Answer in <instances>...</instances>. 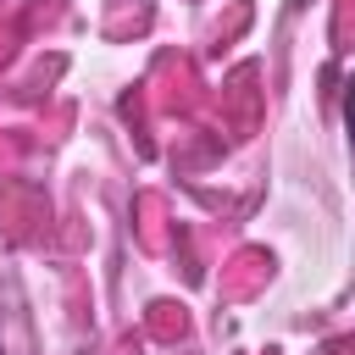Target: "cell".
<instances>
[{
    "mask_svg": "<svg viewBox=\"0 0 355 355\" xmlns=\"http://www.w3.org/2000/svg\"><path fill=\"white\" fill-rule=\"evenodd\" d=\"M344 128H349V139H355V78H349V94H344Z\"/></svg>",
    "mask_w": 355,
    "mask_h": 355,
    "instance_id": "6da1fadb",
    "label": "cell"
}]
</instances>
